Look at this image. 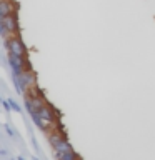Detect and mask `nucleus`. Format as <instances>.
Masks as SVG:
<instances>
[{"instance_id":"7ed1b4c3","label":"nucleus","mask_w":155,"mask_h":160,"mask_svg":"<svg viewBox=\"0 0 155 160\" xmlns=\"http://www.w3.org/2000/svg\"><path fill=\"white\" fill-rule=\"evenodd\" d=\"M5 48L8 50L10 55H15V57H18V58H25V47H23L22 40L18 37L5 38Z\"/></svg>"},{"instance_id":"9d476101","label":"nucleus","mask_w":155,"mask_h":160,"mask_svg":"<svg viewBox=\"0 0 155 160\" xmlns=\"http://www.w3.org/2000/svg\"><path fill=\"white\" fill-rule=\"evenodd\" d=\"M2 105H3V110H5V112H8V110H12V108H10V103H8V100H2Z\"/></svg>"},{"instance_id":"4468645a","label":"nucleus","mask_w":155,"mask_h":160,"mask_svg":"<svg viewBox=\"0 0 155 160\" xmlns=\"http://www.w3.org/2000/svg\"><path fill=\"white\" fill-rule=\"evenodd\" d=\"M78 160H80V158H78Z\"/></svg>"},{"instance_id":"f257e3e1","label":"nucleus","mask_w":155,"mask_h":160,"mask_svg":"<svg viewBox=\"0 0 155 160\" xmlns=\"http://www.w3.org/2000/svg\"><path fill=\"white\" fill-rule=\"evenodd\" d=\"M48 142L52 143V147H53V150H55V155H63V153L75 152L68 140L63 138V137H60V135L55 133V132H52V133L48 135Z\"/></svg>"},{"instance_id":"f8f14e48","label":"nucleus","mask_w":155,"mask_h":160,"mask_svg":"<svg viewBox=\"0 0 155 160\" xmlns=\"http://www.w3.org/2000/svg\"><path fill=\"white\" fill-rule=\"evenodd\" d=\"M17 160H25L23 157H17Z\"/></svg>"},{"instance_id":"0eeeda50","label":"nucleus","mask_w":155,"mask_h":160,"mask_svg":"<svg viewBox=\"0 0 155 160\" xmlns=\"http://www.w3.org/2000/svg\"><path fill=\"white\" fill-rule=\"evenodd\" d=\"M12 13H13L12 3H10L8 0H2V2H0V18H5Z\"/></svg>"},{"instance_id":"39448f33","label":"nucleus","mask_w":155,"mask_h":160,"mask_svg":"<svg viewBox=\"0 0 155 160\" xmlns=\"http://www.w3.org/2000/svg\"><path fill=\"white\" fill-rule=\"evenodd\" d=\"M7 60H8V65H10V68H12V73H13L15 78H18L20 75L27 70V67H25V58H18V57H15V55L8 53Z\"/></svg>"},{"instance_id":"1a4fd4ad","label":"nucleus","mask_w":155,"mask_h":160,"mask_svg":"<svg viewBox=\"0 0 155 160\" xmlns=\"http://www.w3.org/2000/svg\"><path fill=\"white\" fill-rule=\"evenodd\" d=\"M8 103H10V108H12L13 112H17V113H22V108L18 107V103L15 102L13 98H8Z\"/></svg>"},{"instance_id":"9b49d317","label":"nucleus","mask_w":155,"mask_h":160,"mask_svg":"<svg viewBox=\"0 0 155 160\" xmlns=\"http://www.w3.org/2000/svg\"><path fill=\"white\" fill-rule=\"evenodd\" d=\"M5 130H7V133L10 135V137H13V135H15V132H13L12 128H10V125H5Z\"/></svg>"},{"instance_id":"ddd939ff","label":"nucleus","mask_w":155,"mask_h":160,"mask_svg":"<svg viewBox=\"0 0 155 160\" xmlns=\"http://www.w3.org/2000/svg\"><path fill=\"white\" fill-rule=\"evenodd\" d=\"M33 160H38V158H33Z\"/></svg>"},{"instance_id":"6e6552de","label":"nucleus","mask_w":155,"mask_h":160,"mask_svg":"<svg viewBox=\"0 0 155 160\" xmlns=\"http://www.w3.org/2000/svg\"><path fill=\"white\" fill-rule=\"evenodd\" d=\"M58 160H78L80 157L75 152H70V153H63V155H57Z\"/></svg>"},{"instance_id":"423d86ee","label":"nucleus","mask_w":155,"mask_h":160,"mask_svg":"<svg viewBox=\"0 0 155 160\" xmlns=\"http://www.w3.org/2000/svg\"><path fill=\"white\" fill-rule=\"evenodd\" d=\"M37 110L40 112V115H42V117H43L45 120H47V122H48L50 125H52V127H55V123H57L58 120H57V117H55V115H53V110L50 108V107H48L47 103L40 105V107H38Z\"/></svg>"},{"instance_id":"20e7f679","label":"nucleus","mask_w":155,"mask_h":160,"mask_svg":"<svg viewBox=\"0 0 155 160\" xmlns=\"http://www.w3.org/2000/svg\"><path fill=\"white\" fill-rule=\"evenodd\" d=\"M17 30V20H15V15H8L5 18H0V33H2L3 40L8 38L10 33H13Z\"/></svg>"},{"instance_id":"f03ea898","label":"nucleus","mask_w":155,"mask_h":160,"mask_svg":"<svg viewBox=\"0 0 155 160\" xmlns=\"http://www.w3.org/2000/svg\"><path fill=\"white\" fill-rule=\"evenodd\" d=\"M15 78V77H13ZM18 82V87H17V92L18 93H22L23 95V92H30L35 85H37V80H35V75H33V72H30V70L27 68L25 72L20 75L18 78H15Z\"/></svg>"}]
</instances>
